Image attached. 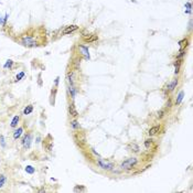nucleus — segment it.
Returning a JSON list of instances; mask_svg holds the SVG:
<instances>
[{"label":"nucleus","instance_id":"obj_3","mask_svg":"<svg viewBox=\"0 0 193 193\" xmlns=\"http://www.w3.org/2000/svg\"><path fill=\"white\" fill-rule=\"evenodd\" d=\"M82 40L87 44L95 43L96 41H98V36L97 34H93V33H83Z\"/></svg>","mask_w":193,"mask_h":193},{"label":"nucleus","instance_id":"obj_22","mask_svg":"<svg viewBox=\"0 0 193 193\" xmlns=\"http://www.w3.org/2000/svg\"><path fill=\"white\" fill-rule=\"evenodd\" d=\"M25 172L29 174H33L36 172V168H33L32 165H27V167H25Z\"/></svg>","mask_w":193,"mask_h":193},{"label":"nucleus","instance_id":"obj_15","mask_svg":"<svg viewBox=\"0 0 193 193\" xmlns=\"http://www.w3.org/2000/svg\"><path fill=\"white\" fill-rule=\"evenodd\" d=\"M71 128L73 130H77V129H81V125H80V123L76 120V119H73V120H71Z\"/></svg>","mask_w":193,"mask_h":193},{"label":"nucleus","instance_id":"obj_8","mask_svg":"<svg viewBox=\"0 0 193 193\" xmlns=\"http://www.w3.org/2000/svg\"><path fill=\"white\" fill-rule=\"evenodd\" d=\"M78 50H80V53L84 56L85 59L89 60L91 59V55H89V51H88V47L83 45V44H78Z\"/></svg>","mask_w":193,"mask_h":193},{"label":"nucleus","instance_id":"obj_29","mask_svg":"<svg viewBox=\"0 0 193 193\" xmlns=\"http://www.w3.org/2000/svg\"><path fill=\"white\" fill-rule=\"evenodd\" d=\"M59 81H60V77H56V78H55V86H58V84H59Z\"/></svg>","mask_w":193,"mask_h":193},{"label":"nucleus","instance_id":"obj_19","mask_svg":"<svg viewBox=\"0 0 193 193\" xmlns=\"http://www.w3.org/2000/svg\"><path fill=\"white\" fill-rule=\"evenodd\" d=\"M152 145H153V140H152L151 138H148V139L145 140V147H146L147 150H150L151 147H152Z\"/></svg>","mask_w":193,"mask_h":193},{"label":"nucleus","instance_id":"obj_20","mask_svg":"<svg viewBox=\"0 0 193 193\" xmlns=\"http://www.w3.org/2000/svg\"><path fill=\"white\" fill-rule=\"evenodd\" d=\"M33 112V105H28L23 109V115H30Z\"/></svg>","mask_w":193,"mask_h":193},{"label":"nucleus","instance_id":"obj_14","mask_svg":"<svg viewBox=\"0 0 193 193\" xmlns=\"http://www.w3.org/2000/svg\"><path fill=\"white\" fill-rule=\"evenodd\" d=\"M19 121H20V116L16 115L13 118H12V120H11L10 127L11 128H17V127H18V124H19Z\"/></svg>","mask_w":193,"mask_h":193},{"label":"nucleus","instance_id":"obj_16","mask_svg":"<svg viewBox=\"0 0 193 193\" xmlns=\"http://www.w3.org/2000/svg\"><path fill=\"white\" fill-rule=\"evenodd\" d=\"M183 97H184V91H181L179 94H178V96H176V103H174V104H176V105H180V104H181L182 100H183Z\"/></svg>","mask_w":193,"mask_h":193},{"label":"nucleus","instance_id":"obj_2","mask_svg":"<svg viewBox=\"0 0 193 193\" xmlns=\"http://www.w3.org/2000/svg\"><path fill=\"white\" fill-rule=\"evenodd\" d=\"M137 163H138V159L135 157H132V158L125 160L124 162H121L120 165H119V168H120V170H131Z\"/></svg>","mask_w":193,"mask_h":193},{"label":"nucleus","instance_id":"obj_4","mask_svg":"<svg viewBox=\"0 0 193 193\" xmlns=\"http://www.w3.org/2000/svg\"><path fill=\"white\" fill-rule=\"evenodd\" d=\"M32 140H33V135L31 134V132H28V134H25V137L22 138V146H23V148L25 149H29L31 147V143H32Z\"/></svg>","mask_w":193,"mask_h":193},{"label":"nucleus","instance_id":"obj_26","mask_svg":"<svg viewBox=\"0 0 193 193\" xmlns=\"http://www.w3.org/2000/svg\"><path fill=\"white\" fill-rule=\"evenodd\" d=\"M170 107H172V102H171V99L169 98L167 104H165V108H170Z\"/></svg>","mask_w":193,"mask_h":193},{"label":"nucleus","instance_id":"obj_5","mask_svg":"<svg viewBox=\"0 0 193 193\" xmlns=\"http://www.w3.org/2000/svg\"><path fill=\"white\" fill-rule=\"evenodd\" d=\"M97 165H98L99 168L103 169V170H107V171H112L114 168V163L112 162H106V161H104V160L102 159V158H99L98 160H97Z\"/></svg>","mask_w":193,"mask_h":193},{"label":"nucleus","instance_id":"obj_18","mask_svg":"<svg viewBox=\"0 0 193 193\" xmlns=\"http://www.w3.org/2000/svg\"><path fill=\"white\" fill-rule=\"evenodd\" d=\"M180 67H181V61L176 60V63H174V74L178 75L180 73Z\"/></svg>","mask_w":193,"mask_h":193},{"label":"nucleus","instance_id":"obj_9","mask_svg":"<svg viewBox=\"0 0 193 193\" xmlns=\"http://www.w3.org/2000/svg\"><path fill=\"white\" fill-rule=\"evenodd\" d=\"M160 131H161V126H160V125H156V126L151 127V128L149 129L148 135H149V137H153V136L159 135Z\"/></svg>","mask_w":193,"mask_h":193},{"label":"nucleus","instance_id":"obj_7","mask_svg":"<svg viewBox=\"0 0 193 193\" xmlns=\"http://www.w3.org/2000/svg\"><path fill=\"white\" fill-rule=\"evenodd\" d=\"M77 30H78V25H67V27H65V29L62 31V34H64V36H67V34L74 33L75 31H77Z\"/></svg>","mask_w":193,"mask_h":193},{"label":"nucleus","instance_id":"obj_6","mask_svg":"<svg viewBox=\"0 0 193 193\" xmlns=\"http://www.w3.org/2000/svg\"><path fill=\"white\" fill-rule=\"evenodd\" d=\"M76 80V71L75 70H72L66 73V81L69 82L70 85H74V82Z\"/></svg>","mask_w":193,"mask_h":193},{"label":"nucleus","instance_id":"obj_1","mask_svg":"<svg viewBox=\"0 0 193 193\" xmlns=\"http://www.w3.org/2000/svg\"><path fill=\"white\" fill-rule=\"evenodd\" d=\"M20 42H21L22 45H25V47H36L39 45V42L36 41L34 34H29V33L21 36Z\"/></svg>","mask_w":193,"mask_h":193},{"label":"nucleus","instance_id":"obj_28","mask_svg":"<svg viewBox=\"0 0 193 193\" xmlns=\"http://www.w3.org/2000/svg\"><path fill=\"white\" fill-rule=\"evenodd\" d=\"M0 140H1V145H2V147H5V138H3V136H0Z\"/></svg>","mask_w":193,"mask_h":193},{"label":"nucleus","instance_id":"obj_27","mask_svg":"<svg viewBox=\"0 0 193 193\" xmlns=\"http://www.w3.org/2000/svg\"><path fill=\"white\" fill-rule=\"evenodd\" d=\"M74 191H85V187H76L74 189Z\"/></svg>","mask_w":193,"mask_h":193},{"label":"nucleus","instance_id":"obj_12","mask_svg":"<svg viewBox=\"0 0 193 193\" xmlns=\"http://www.w3.org/2000/svg\"><path fill=\"white\" fill-rule=\"evenodd\" d=\"M22 134H23V128L22 127H19L18 129H16L13 131V134H12V137H13L14 140H18L20 137L22 136Z\"/></svg>","mask_w":193,"mask_h":193},{"label":"nucleus","instance_id":"obj_17","mask_svg":"<svg viewBox=\"0 0 193 193\" xmlns=\"http://www.w3.org/2000/svg\"><path fill=\"white\" fill-rule=\"evenodd\" d=\"M69 92H70V95H71L72 99L74 100L75 95H76V93H77V89L75 88V86L74 85H70L69 86Z\"/></svg>","mask_w":193,"mask_h":193},{"label":"nucleus","instance_id":"obj_10","mask_svg":"<svg viewBox=\"0 0 193 193\" xmlns=\"http://www.w3.org/2000/svg\"><path fill=\"white\" fill-rule=\"evenodd\" d=\"M178 83H179V81H178V78H176V80H172L171 82H169L167 85H165V91L167 92H172L174 89V88L178 86Z\"/></svg>","mask_w":193,"mask_h":193},{"label":"nucleus","instance_id":"obj_25","mask_svg":"<svg viewBox=\"0 0 193 193\" xmlns=\"http://www.w3.org/2000/svg\"><path fill=\"white\" fill-rule=\"evenodd\" d=\"M22 77H25V72H20L19 74L17 75L16 77V82H18V81H20L22 78Z\"/></svg>","mask_w":193,"mask_h":193},{"label":"nucleus","instance_id":"obj_24","mask_svg":"<svg viewBox=\"0 0 193 193\" xmlns=\"http://www.w3.org/2000/svg\"><path fill=\"white\" fill-rule=\"evenodd\" d=\"M12 65H13V61L8 60L7 61V63L5 64V69H12Z\"/></svg>","mask_w":193,"mask_h":193},{"label":"nucleus","instance_id":"obj_13","mask_svg":"<svg viewBox=\"0 0 193 193\" xmlns=\"http://www.w3.org/2000/svg\"><path fill=\"white\" fill-rule=\"evenodd\" d=\"M128 149H129L130 151L135 152V153H138L139 150H140V148H139V146H138L137 143H134V142H131V143L128 145Z\"/></svg>","mask_w":193,"mask_h":193},{"label":"nucleus","instance_id":"obj_21","mask_svg":"<svg viewBox=\"0 0 193 193\" xmlns=\"http://www.w3.org/2000/svg\"><path fill=\"white\" fill-rule=\"evenodd\" d=\"M165 114H167V108H165V109H161V110H159L157 113V117L159 119H162L163 117L165 116Z\"/></svg>","mask_w":193,"mask_h":193},{"label":"nucleus","instance_id":"obj_11","mask_svg":"<svg viewBox=\"0 0 193 193\" xmlns=\"http://www.w3.org/2000/svg\"><path fill=\"white\" fill-rule=\"evenodd\" d=\"M69 113L73 118H77V117H78V112H77L76 108H75L74 103H71V104L69 105Z\"/></svg>","mask_w":193,"mask_h":193},{"label":"nucleus","instance_id":"obj_23","mask_svg":"<svg viewBox=\"0 0 193 193\" xmlns=\"http://www.w3.org/2000/svg\"><path fill=\"white\" fill-rule=\"evenodd\" d=\"M6 182H7V178H6V176H3V174H0V187H5Z\"/></svg>","mask_w":193,"mask_h":193}]
</instances>
